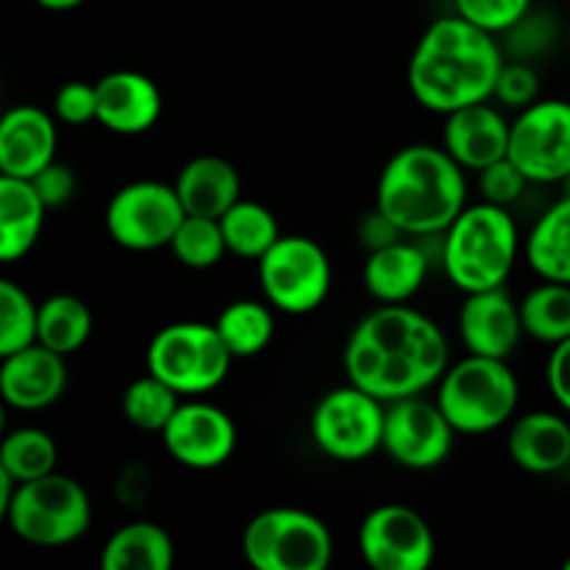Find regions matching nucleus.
Returning a JSON list of instances; mask_svg holds the SVG:
<instances>
[{"label":"nucleus","instance_id":"obj_11","mask_svg":"<svg viewBox=\"0 0 570 570\" xmlns=\"http://www.w3.org/2000/svg\"><path fill=\"white\" fill-rule=\"evenodd\" d=\"M187 217L176 187L161 181H134L117 189L106 206V232L126 250L170 248Z\"/></svg>","mask_w":570,"mask_h":570},{"label":"nucleus","instance_id":"obj_35","mask_svg":"<svg viewBox=\"0 0 570 570\" xmlns=\"http://www.w3.org/2000/svg\"><path fill=\"white\" fill-rule=\"evenodd\" d=\"M532 11V0H454V14L490 33H507Z\"/></svg>","mask_w":570,"mask_h":570},{"label":"nucleus","instance_id":"obj_22","mask_svg":"<svg viewBox=\"0 0 570 570\" xmlns=\"http://www.w3.org/2000/svg\"><path fill=\"white\" fill-rule=\"evenodd\" d=\"M176 193L187 215L217 217L220 220L239 200L243 181L237 167L223 156H195L178 170Z\"/></svg>","mask_w":570,"mask_h":570},{"label":"nucleus","instance_id":"obj_29","mask_svg":"<svg viewBox=\"0 0 570 570\" xmlns=\"http://www.w3.org/2000/svg\"><path fill=\"white\" fill-rule=\"evenodd\" d=\"M220 226L228 245V254L239 256V259L259 262L262 256L282 239L276 215H273L267 206L256 204V200L239 198L237 204L220 217Z\"/></svg>","mask_w":570,"mask_h":570},{"label":"nucleus","instance_id":"obj_24","mask_svg":"<svg viewBox=\"0 0 570 570\" xmlns=\"http://www.w3.org/2000/svg\"><path fill=\"white\" fill-rule=\"evenodd\" d=\"M48 206L28 178L0 176V262L31 254L42 234Z\"/></svg>","mask_w":570,"mask_h":570},{"label":"nucleus","instance_id":"obj_19","mask_svg":"<svg viewBox=\"0 0 570 570\" xmlns=\"http://www.w3.org/2000/svg\"><path fill=\"white\" fill-rule=\"evenodd\" d=\"M53 117L39 106H14L0 120V176L28 178L56 161Z\"/></svg>","mask_w":570,"mask_h":570},{"label":"nucleus","instance_id":"obj_44","mask_svg":"<svg viewBox=\"0 0 570 570\" xmlns=\"http://www.w3.org/2000/svg\"><path fill=\"white\" fill-rule=\"evenodd\" d=\"M568 39H570V20H568Z\"/></svg>","mask_w":570,"mask_h":570},{"label":"nucleus","instance_id":"obj_34","mask_svg":"<svg viewBox=\"0 0 570 570\" xmlns=\"http://www.w3.org/2000/svg\"><path fill=\"white\" fill-rule=\"evenodd\" d=\"M39 304L11 278L0 282V356L17 354L37 343Z\"/></svg>","mask_w":570,"mask_h":570},{"label":"nucleus","instance_id":"obj_18","mask_svg":"<svg viewBox=\"0 0 570 570\" xmlns=\"http://www.w3.org/2000/svg\"><path fill=\"white\" fill-rule=\"evenodd\" d=\"M512 122L501 115L490 100L465 106L445 115L443 148L460 161L465 170H484L510 154Z\"/></svg>","mask_w":570,"mask_h":570},{"label":"nucleus","instance_id":"obj_27","mask_svg":"<svg viewBox=\"0 0 570 570\" xmlns=\"http://www.w3.org/2000/svg\"><path fill=\"white\" fill-rule=\"evenodd\" d=\"M92 312L81 298L70 293H56L39 304L37 343L48 345L61 356L78 354L92 337Z\"/></svg>","mask_w":570,"mask_h":570},{"label":"nucleus","instance_id":"obj_2","mask_svg":"<svg viewBox=\"0 0 570 570\" xmlns=\"http://www.w3.org/2000/svg\"><path fill=\"white\" fill-rule=\"evenodd\" d=\"M504 67L495 33L473 26L465 17L449 14L423 31L410 59V92L423 109L451 115L465 106L493 98Z\"/></svg>","mask_w":570,"mask_h":570},{"label":"nucleus","instance_id":"obj_25","mask_svg":"<svg viewBox=\"0 0 570 570\" xmlns=\"http://www.w3.org/2000/svg\"><path fill=\"white\" fill-rule=\"evenodd\" d=\"M176 560L170 534L150 521H134L117 529L100 551L104 570H170Z\"/></svg>","mask_w":570,"mask_h":570},{"label":"nucleus","instance_id":"obj_26","mask_svg":"<svg viewBox=\"0 0 570 570\" xmlns=\"http://www.w3.org/2000/svg\"><path fill=\"white\" fill-rule=\"evenodd\" d=\"M523 254L540 278L570 284V195L540 215L529 232Z\"/></svg>","mask_w":570,"mask_h":570},{"label":"nucleus","instance_id":"obj_7","mask_svg":"<svg viewBox=\"0 0 570 570\" xmlns=\"http://www.w3.org/2000/svg\"><path fill=\"white\" fill-rule=\"evenodd\" d=\"M234 354L223 343L215 323H170L154 334L145 354L148 373L170 384L176 393L204 395L220 387Z\"/></svg>","mask_w":570,"mask_h":570},{"label":"nucleus","instance_id":"obj_30","mask_svg":"<svg viewBox=\"0 0 570 570\" xmlns=\"http://www.w3.org/2000/svg\"><path fill=\"white\" fill-rule=\"evenodd\" d=\"M523 332L538 343L560 345L570 337V284L546 282L529 289L521 301Z\"/></svg>","mask_w":570,"mask_h":570},{"label":"nucleus","instance_id":"obj_9","mask_svg":"<svg viewBox=\"0 0 570 570\" xmlns=\"http://www.w3.org/2000/svg\"><path fill=\"white\" fill-rule=\"evenodd\" d=\"M259 287L273 309L309 315L332 293V262L315 239L289 234L259 259Z\"/></svg>","mask_w":570,"mask_h":570},{"label":"nucleus","instance_id":"obj_43","mask_svg":"<svg viewBox=\"0 0 570 570\" xmlns=\"http://www.w3.org/2000/svg\"><path fill=\"white\" fill-rule=\"evenodd\" d=\"M566 570H570V557L566 560Z\"/></svg>","mask_w":570,"mask_h":570},{"label":"nucleus","instance_id":"obj_33","mask_svg":"<svg viewBox=\"0 0 570 570\" xmlns=\"http://www.w3.org/2000/svg\"><path fill=\"white\" fill-rule=\"evenodd\" d=\"M170 250L184 267H193V271L217 267L223 256L228 254L220 220L217 217L187 215L181 226H178L176 237H173Z\"/></svg>","mask_w":570,"mask_h":570},{"label":"nucleus","instance_id":"obj_5","mask_svg":"<svg viewBox=\"0 0 570 570\" xmlns=\"http://www.w3.org/2000/svg\"><path fill=\"white\" fill-rule=\"evenodd\" d=\"M521 401L507 360L468 354L438 382V404L456 434H488L512 421Z\"/></svg>","mask_w":570,"mask_h":570},{"label":"nucleus","instance_id":"obj_10","mask_svg":"<svg viewBox=\"0 0 570 570\" xmlns=\"http://www.w3.org/2000/svg\"><path fill=\"white\" fill-rule=\"evenodd\" d=\"M387 404L356 384L328 390L312 410V440L317 449L337 462H362L384 443Z\"/></svg>","mask_w":570,"mask_h":570},{"label":"nucleus","instance_id":"obj_31","mask_svg":"<svg viewBox=\"0 0 570 570\" xmlns=\"http://www.w3.org/2000/svg\"><path fill=\"white\" fill-rule=\"evenodd\" d=\"M56 460H59V449L53 438L37 426L14 429L6 434L0 445V468L20 484L56 473Z\"/></svg>","mask_w":570,"mask_h":570},{"label":"nucleus","instance_id":"obj_38","mask_svg":"<svg viewBox=\"0 0 570 570\" xmlns=\"http://www.w3.org/2000/svg\"><path fill=\"white\" fill-rule=\"evenodd\" d=\"M53 111L67 126L98 122V89L87 81H67L53 98Z\"/></svg>","mask_w":570,"mask_h":570},{"label":"nucleus","instance_id":"obj_28","mask_svg":"<svg viewBox=\"0 0 570 570\" xmlns=\"http://www.w3.org/2000/svg\"><path fill=\"white\" fill-rule=\"evenodd\" d=\"M223 343L234 354V360H248L259 356L276 334L273 321V306L262 301H232L215 321Z\"/></svg>","mask_w":570,"mask_h":570},{"label":"nucleus","instance_id":"obj_16","mask_svg":"<svg viewBox=\"0 0 570 570\" xmlns=\"http://www.w3.org/2000/svg\"><path fill=\"white\" fill-rule=\"evenodd\" d=\"M456 326H460V337L468 354L493 356V360H510L527 334L521 321V304H515L504 287L468 293Z\"/></svg>","mask_w":570,"mask_h":570},{"label":"nucleus","instance_id":"obj_13","mask_svg":"<svg viewBox=\"0 0 570 570\" xmlns=\"http://www.w3.org/2000/svg\"><path fill=\"white\" fill-rule=\"evenodd\" d=\"M456 429L438 401L421 395L387 404L382 449L393 462L410 471H432L443 465L454 449Z\"/></svg>","mask_w":570,"mask_h":570},{"label":"nucleus","instance_id":"obj_21","mask_svg":"<svg viewBox=\"0 0 570 570\" xmlns=\"http://www.w3.org/2000/svg\"><path fill=\"white\" fill-rule=\"evenodd\" d=\"M507 451L518 468L538 476L570 465V423L557 412H527L507 434Z\"/></svg>","mask_w":570,"mask_h":570},{"label":"nucleus","instance_id":"obj_4","mask_svg":"<svg viewBox=\"0 0 570 570\" xmlns=\"http://www.w3.org/2000/svg\"><path fill=\"white\" fill-rule=\"evenodd\" d=\"M518 248V226L504 206L488 200L465 206L445 228V276L465 295L504 287L515 267Z\"/></svg>","mask_w":570,"mask_h":570},{"label":"nucleus","instance_id":"obj_14","mask_svg":"<svg viewBox=\"0 0 570 570\" xmlns=\"http://www.w3.org/2000/svg\"><path fill=\"white\" fill-rule=\"evenodd\" d=\"M360 554L373 570H426L434 534L426 518L406 504H382L360 527Z\"/></svg>","mask_w":570,"mask_h":570},{"label":"nucleus","instance_id":"obj_15","mask_svg":"<svg viewBox=\"0 0 570 570\" xmlns=\"http://www.w3.org/2000/svg\"><path fill=\"white\" fill-rule=\"evenodd\" d=\"M167 454L189 471H215L237 449V426L226 410L206 401H181L161 432Z\"/></svg>","mask_w":570,"mask_h":570},{"label":"nucleus","instance_id":"obj_42","mask_svg":"<svg viewBox=\"0 0 570 570\" xmlns=\"http://www.w3.org/2000/svg\"><path fill=\"white\" fill-rule=\"evenodd\" d=\"M33 3L42 6V9L48 11H70V9H78L83 0H33Z\"/></svg>","mask_w":570,"mask_h":570},{"label":"nucleus","instance_id":"obj_17","mask_svg":"<svg viewBox=\"0 0 570 570\" xmlns=\"http://www.w3.org/2000/svg\"><path fill=\"white\" fill-rule=\"evenodd\" d=\"M67 356L48 345L33 343L17 354L3 356L0 395L11 410L39 412L53 406L67 390Z\"/></svg>","mask_w":570,"mask_h":570},{"label":"nucleus","instance_id":"obj_23","mask_svg":"<svg viewBox=\"0 0 570 570\" xmlns=\"http://www.w3.org/2000/svg\"><path fill=\"white\" fill-rule=\"evenodd\" d=\"M429 273V256L415 243H395L371 250L365 262V289L379 304H406L415 298Z\"/></svg>","mask_w":570,"mask_h":570},{"label":"nucleus","instance_id":"obj_12","mask_svg":"<svg viewBox=\"0 0 570 570\" xmlns=\"http://www.w3.org/2000/svg\"><path fill=\"white\" fill-rule=\"evenodd\" d=\"M510 156L529 184L570 181V104L534 100L518 111L510 131Z\"/></svg>","mask_w":570,"mask_h":570},{"label":"nucleus","instance_id":"obj_41","mask_svg":"<svg viewBox=\"0 0 570 570\" xmlns=\"http://www.w3.org/2000/svg\"><path fill=\"white\" fill-rule=\"evenodd\" d=\"M362 239H365L367 248L376 250L395 243V239H401V228L395 226L387 215H382V212L376 209L365 223H362Z\"/></svg>","mask_w":570,"mask_h":570},{"label":"nucleus","instance_id":"obj_37","mask_svg":"<svg viewBox=\"0 0 570 570\" xmlns=\"http://www.w3.org/2000/svg\"><path fill=\"white\" fill-rule=\"evenodd\" d=\"M538 72L529 65H523V61H512V65L504 61V67H501L499 72V81H495L493 98L501 100L504 106H510V109L521 111L527 109V106H532L534 100H538Z\"/></svg>","mask_w":570,"mask_h":570},{"label":"nucleus","instance_id":"obj_40","mask_svg":"<svg viewBox=\"0 0 570 570\" xmlns=\"http://www.w3.org/2000/svg\"><path fill=\"white\" fill-rule=\"evenodd\" d=\"M546 384H549V393L554 395L562 412L570 415V337L551 348L549 365H546Z\"/></svg>","mask_w":570,"mask_h":570},{"label":"nucleus","instance_id":"obj_1","mask_svg":"<svg viewBox=\"0 0 570 570\" xmlns=\"http://www.w3.org/2000/svg\"><path fill=\"white\" fill-rule=\"evenodd\" d=\"M449 360V340L432 317L406 304H382L351 332L343 367L351 384L393 404L434 387Z\"/></svg>","mask_w":570,"mask_h":570},{"label":"nucleus","instance_id":"obj_3","mask_svg":"<svg viewBox=\"0 0 570 570\" xmlns=\"http://www.w3.org/2000/svg\"><path fill=\"white\" fill-rule=\"evenodd\" d=\"M465 206V167L438 145H406L379 176L376 209L410 237L445 234Z\"/></svg>","mask_w":570,"mask_h":570},{"label":"nucleus","instance_id":"obj_39","mask_svg":"<svg viewBox=\"0 0 570 570\" xmlns=\"http://www.w3.org/2000/svg\"><path fill=\"white\" fill-rule=\"evenodd\" d=\"M31 184L48 209H59V206H65L76 195V173L67 165H61V161H50L45 170H39L31 178Z\"/></svg>","mask_w":570,"mask_h":570},{"label":"nucleus","instance_id":"obj_20","mask_svg":"<svg viewBox=\"0 0 570 570\" xmlns=\"http://www.w3.org/2000/svg\"><path fill=\"white\" fill-rule=\"evenodd\" d=\"M98 122L111 134L137 137L150 131L161 117V92L156 81L134 70H117L95 81Z\"/></svg>","mask_w":570,"mask_h":570},{"label":"nucleus","instance_id":"obj_8","mask_svg":"<svg viewBox=\"0 0 570 570\" xmlns=\"http://www.w3.org/2000/svg\"><path fill=\"white\" fill-rule=\"evenodd\" d=\"M243 554L256 570H326L334 540L312 512L273 507L250 518L243 532Z\"/></svg>","mask_w":570,"mask_h":570},{"label":"nucleus","instance_id":"obj_36","mask_svg":"<svg viewBox=\"0 0 570 570\" xmlns=\"http://www.w3.org/2000/svg\"><path fill=\"white\" fill-rule=\"evenodd\" d=\"M527 184L529 178L523 176L521 167H518L510 156L495 161V165L484 167V170H479V193H482V200L504 206V209L521 198Z\"/></svg>","mask_w":570,"mask_h":570},{"label":"nucleus","instance_id":"obj_6","mask_svg":"<svg viewBox=\"0 0 570 570\" xmlns=\"http://www.w3.org/2000/svg\"><path fill=\"white\" fill-rule=\"evenodd\" d=\"M3 518L22 543L61 549L89 532L92 501L76 479L48 473L33 482L17 484V493L6 507Z\"/></svg>","mask_w":570,"mask_h":570},{"label":"nucleus","instance_id":"obj_32","mask_svg":"<svg viewBox=\"0 0 570 570\" xmlns=\"http://www.w3.org/2000/svg\"><path fill=\"white\" fill-rule=\"evenodd\" d=\"M181 399L184 395L176 393L170 384L148 373V376L128 384L126 393H122V417L142 432L161 434L181 406Z\"/></svg>","mask_w":570,"mask_h":570}]
</instances>
